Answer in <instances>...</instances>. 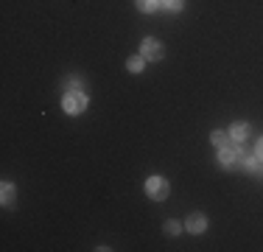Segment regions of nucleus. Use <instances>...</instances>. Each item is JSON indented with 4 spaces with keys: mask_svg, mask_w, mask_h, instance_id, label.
Segmentation results:
<instances>
[{
    "mask_svg": "<svg viewBox=\"0 0 263 252\" xmlns=\"http://www.w3.org/2000/svg\"><path fill=\"white\" fill-rule=\"evenodd\" d=\"M160 6V0H137V9L140 11H154Z\"/></svg>",
    "mask_w": 263,
    "mask_h": 252,
    "instance_id": "6e6552de",
    "label": "nucleus"
},
{
    "mask_svg": "<svg viewBox=\"0 0 263 252\" xmlns=\"http://www.w3.org/2000/svg\"><path fill=\"white\" fill-rule=\"evenodd\" d=\"M218 160H221V166H235V160H238V149L235 146H221V154H218Z\"/></svg>",
    "mask_w": 263,
    "mask_h": 252,
    "instance_id": "39448f33",
    "label": "nucleus"
},
{
    "mask_svg": "<svg viewBox=\"0 0 263 252\" xmlns=\"http://www.w3.org/2000/svg\"><path fill=\"white\" fill-rule=\"evenodd\" d=\"M210 140L216 143V146H227V135H224V132H218V129L210 135Z\"/></svg>",
    "mask_w": 263,
    "mask_h": 252,
    "instance_id": "1a4fd4ad",
    "label": "nucleus"
},
{
    "mask_svg": "<svg viewBox=\"0 0 263 252\" xmlns=\"http://www.w3.org/2000/svg\"><path fill=\"white\" fill-rule=\"evenodd\" d=\"M146 193H148L154 202H162V199L168 196V182L162 179V176H152V179L146 182Z\"/></svg>",
    "mask_w": 263,
    "mask_h": 252,
    "instance_id": "f257e3e1",
    "label": "nucleus"
},
{
    "mask_svg": "<svg viewBox=\"0 0 263 252\" xmlns=\"http://www.w3.org/2000/svg\"><path fill=\"white\" fill-rule=\"evenodd\" d=\"M140 53H143V59H152V62H157V59H162V45L157 40H143V45H140Z\"/></svg>",
    "mask_w": 263,
    "mask_h": 252,
    "instance_id": "7ed1b4c3",
    "label": "nucleus"
},
{
    "mask_svg": "<svg viewBox=\"0 0 263 252\" xmlns=\"http://www.w3.org/2000/svg\"><path fill=\"white\" fill-rule=\"evenodd\" d=\"M247 132H249V126H247V123H235L230 135H233V140H243V137H247Z\"/></svg>",
    "mask_w": 263,
    "mask_h": 252,
    "instance_id": "423d86ee",
    "label": "nucleus"
},
{
    "mask_svg": "<svg viewBox=\"0 0 263 252\" xmlns=\"http://www.w3.org/2000/svg\"><path fill=\"white\" fill-rule=\"evenodd\" d=\"M179 230H182V227H179V222H168V224H165V232H168V236H177Z\"/></svg>",
    "mask_w": 263,
    "mask_h": 252,
    "instance_id": "f8f14e48",
    "label": "nucleus"
},
{
    "mask_svg": "<svg viewBox=\"0 0 263 252\" xmlns=\"http://www.w3.org/2000/svg\"><path fill=\"white\" fill-rule=\"evenodd\" d=\"M87 110V96H81V93H67L65 96V112H70V115H79V112Z\"/></svg>",
    "mask_w": 263,
    "mask_h": 252,
    "instance_id": "f03ea898",
    "label": "nucleus"
},
{
    "mask_svg": "<svg viewBox=\"0 0 263 252\" xmlns=\"http://www.w3.org/2000/svg\"><path fill=\"white\" fill-rule=\"evenodd\" d=\"M162 6H165L168 11H179L182 9V0H162Z\"/></svg>",
    "mask_w": 263,
    "mask_h": 252,
    "instance_id": "9b49d317",
    "label": "nucleus"
},
{
    "mask_svg": "<svg viewBox=\"0 0 263 252\" xmlns=\"http://www.w3.org/2000/svg\"><path fill=\"white\" fill-rule=\"evenodd\" d=\"M126 67H129L132 73H140L143 70V56H132V59L126 62Z\"/></svg>",
    "mask_w": 263,
    "mask_h": 252,
    "instance_id": "0eeeda50",
    "label": "nucleus"
},
{
    "mask_svg": "<svg viewBox=\"0 0 263 252\" xmlns=\"http://www.w3.org/2000/svg\"><path fill=\"white\" fill-rule=\"evenodd\" d=\"M258 157H260V160H263V140L258 143Z\"/></svg>",
    "mask_w": 263,
    "mask_h": 252,
    "instance_id": "ddd939ff",
    "label": "nucleus"
},
{
    "mask_svg": "<svg viewBox=\"0 0 263 252\" xmlns=\"http://www.w3.org/2000/svg\"><path fill=\"white\" fill-rule=\"evenodd\" d=\"M11 199H14V188L6 182V185H3V205H11Z\"/></svg>",
    "mask_w": 263,
    "mask_h": 252,
    "instance_id": "9d476101",
    "label": "nucleus"
},
{
    "mask_svg": "<svg viewBox=\"0 0 263 252\" xmlns=\"http://www.w3.org/2000/svg\"><path fill=\"white\" fill-rule=\"evenodd\" d=\"M185 227L191 232H202L204 227H208V219H204L202 213H191V216H187V222H185Z\"/></svg>",
    "mask_w": 263,
    "mask_h": 252,
    "instance_id": "20e7f679",
    "label": "nucleus"
}]
</instances>
